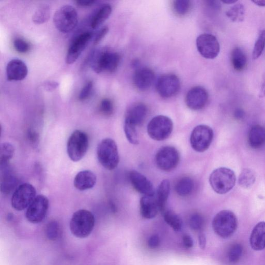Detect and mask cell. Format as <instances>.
I'll list each match as a JSON object with an SVG mask.
<instances>
[{
    "label": "cell",
    "instance_id": "cell-1",
    "mask_svg": "<svg viewBox=\"0 0 265 265\" xmlns=\"http://www.w3.org/2000/svg\"><path fill=\"white\" fill-rule=\"evenodd\" d=\"M120 61L118 53L108 48L97 51L92 57L91 65L94 71L98 74L105 72L112 73L117 69Z\"/></svg>",
    "mask_w": 265,
    "mask_h": 265
},
{
    "label": "cell",
    "instance_id": "cell-2",
    "mask_svg": "<svg viewBox=\"0 0 265 265\" xmlns=\"http://www.w3.org/2000/svg\"><path fill=\"white\" fill-rule=\"evenodd\" d=\"M95 218L90 211L79 210L73 215L69 223L70 231L78 238H85L92 232L95 225Z\"/></svg>",
    "mask_w": 265,
    "mask_h": 265
},
{
    "label": "cell",
    "instance_id": "cell-3",
    "mask_svg": "<svg viewBox=\"0 0 265 265\" xmlns=\"http://www.w3.org/2000/svg\"><path fill=\"white\" fill-rule=\"evenodd\" d=\"M97 156L105 169L109 171L115 169L119 163L118 149L115 141L111 138L103 139L97 148Z\"/></svg>",
    "mask_w": 265,
    "mask_h": 265
},
{
    "label": "cell",
    "instance_id": "cell-4",
    "mask_svg": "<svg viewBox=\"0 0 265 265\" xmlns=\"http://www.w3.org/2000/svg\"><path fill=\"white\" fill-rule=\"evenodd\" d=\"M236 181L234 172L226 167L218 168L211 174L209 177L211 188L219 194H225L232 190Z\"/></svg>",
    "mask_w": 265,
    "mask_h": 265
},
{
    "label": "cell",
    "instance_id": "cell-5",
    "mask_svg": "<svg viewBox=\"0 0 265 265\" xmlns=\"http://www.w3.org/2000/svg\"><path fill=\"white\" fill-rule=\"evenodd\" d=\"M89 145V137L86 132L74 131L67 143V153L70 160L75 162L81 161L87 154Z\"/></svg>",
    "mask_w": 265,
    "mask_h": 265
},
{
    "label": "cell",
    "instance_id": "cell-6",
    "mask_svg": "<svg viewBox=\"0 0 265 265\" xmlns=\"http://www.w3.org/2000/svg\"><path fill=\"white\" fill-rule=\"evenodd\" d=\"M237 226V217L233 212L229 210H224L219 212L213 221L215 233L224 239L233 235L236 231Z\"/></svg>",
    "mask_w": 265,
    "mask_h": 265
},
{
    "label": "cell",
    "instance_id": "cell-7",
    "mask_svg": "<svg viewBox=\"0 0 265 265\" xmlns=\"http://www.w3.org/2000/svg\"><path fill=\"white\" fill-rule=\"evenodd\" d=\"M54 22L57 29L61 32L67 33L75 28L78 23V14L72 6L65 5L56 11Z\"/></svg>",
    "mask_w": 265,
    "mask_h": 265
},
{
    "label": "cell",
    "instance_id": "cell-8",
    "mask_svg": "<svg viewBox=\"0 0 265 265\" xmlns=\"http://www.w3.org/2000/svg\"><path fill=\"white\" fill-rule=\"evenodd\" d=\"M173 130V122L165 116H157L149 122L147 132L155 140L163 141L169 138Z\"/></svg>",
    "mask_w": 265,
    "mask_h": 265
},
{
    "label": "cell",
    "instance_id": "cell-9",
    "mask_svg": "<svg viewBox=\"0 0 265 265\" xmlns=\"http://www.w3.org/2000/svg\"><path fill=\"white\" fill-rule=\"evenodd\" d=\"M37 191L30 183H25L18 186L13 192L11 199L12 207L17 211L28 208L36 197Z\"/></svg>",
    "mask_w": 265,
    "mask_h": 265
},
{
    "label": "cell",
    "instance_id": "cell-10",
    "mask_svg": "<svg viewBox=\"0 0 265 265\" xmlns=\"http://www.w3.org/2000/svg\"><path fill=\"white\" fill-rule=\"evenodd\" d=\"M214 138V132L206 125H199L194 128L190 137L192 148L198 153H204L210 146Z\"/></svg>",
    "mask_w": 265,
    "mask_h": 265
},
{
    "label": "cell",
    "instance_id": "cell-11",
    "mask_svg": "<svg viewBox=\"0 0 265 265\" xmlns=\"http://www.w3.org/2000/svg\"><path fill=\"white\" fill-rule=\"evenodd\" d=\"M179 161V153L172 146H165L159 149L155 157L157 167L165 172H170L176 169Z\"/></svg>",
    "mask_w": 265,
    "mask_h": 265
},
{
    "label": "cell",
    "instance_id": "cell-12",
    "mask_svg": "<svg viewBox=\"0 0 265 265\" xmlns=\"http://www.w3.org/2000/svg\"><path fill=\"white\" fill-rule=\"evenodd\" d=\"M49 206V199L43 195L37 196L26 210V219L33 224L41 223L45 219Z\"/></svg>",
    "mask_w": 265,
    "mask_h": 265
},
{
    "label": "cell",
    "instance_id": "cell-13",
    "mask_svg": "<svg viewBox=\"0 0 265 265\" xmlns=\"http://www.w3.org/2000/svg\"><path fill=\"white\" fill-rule=\"evenodd\" d=\"M197 47L199 54L207 59H215L220 51L218 40L214 35L208 33L202 34L198 37Z\"/></svg>",
    "mask_w": 265,
    "mask_h": 265
},
{
    "label": "cell",
    "instance_id": "cell-14",
    "mask_svg": "<svg viewBox=\"0 0 265 265\" xmlns=\"http://www.w3.org/2000/svg\"><path fill=\"white\" fill-rule=\"evenodd\" d=\"M180 89L179 78L172 74H165L158 78L156 89L163 98H170L177 94Z\"/></svg>",
    "mask_w": 265,
    "mask_h": 265
},
{
    "label": "cell",
    "instance_id": "cell-15",
    "mask_svg": "<svg viewBox=\"0 0 265 265\" xmlns=\"http://www.w3.org/2000/svg\"><path fill=\"white\" fill-rule=\"evenodd\" d=\"M93 37L91 32H87L79 35L70 45L66 56V63L72 65L75 63L86 48Z\"/></svg>",
    "mask_w": 265,
    "mask_h": 265
},
{
    "label": "cell",
    "instance_id": "cell-16",
    "mask_svg": "<svg viewBox=\"0 0 265 265\" xmlns=\"http://www.w3.org/2000/svg\"><path fill=\"white\" fill-rule=\"evenodd\" d=\"M208 93L205 88L195 87L188 92L185 103L187 107L193 110H199L204 108L208 101Z\"/></svg>",
    "mask_w": 265,
    "mask_h": 265
},
{
    "label": "cell",
    "instance_id": "cell-17",
    "mask_svg": "<svg viewBox=\"0 0 265 265\" xmlns=\"http://www.w3.org/2000/svg\"><path fill=\"white\" fill-rule=\"evenodd\" d=\"M129 178L132 186L138 193L144 196H154L153 184L146 176L141 173L132 171L130 172Z\"/></svg>",
    "mask_w": 265,
    "mask_h": 265
},
{
    "label": "cell",
    "instance_id": "cell-18",
    "mask_svg": "<svg viewBox=\"0 0 265 265\" xmlns=\"http://www.w3.org/2000/svg\"><path fill=\"white\" fill-rule=\"evenodd\" d=\"M28 73V67L21 60H12L7 65L6 75L9 81H22Z\"/></svg>",
    "mask_w": 265,
    "mask_h": 265
},
{
    "label": "cell",
    "instance_id": "cell-19",
    "mask_svg": "<svg viewBox=\"0 0 265 265\" xmlns=\"http://www.w3.org/2000/svg\"><path fill=\"white\" fill-rule=\"evenodd\" d=\"M132 80L138 90L145 91L154 84L155 74L153 70L149 68H140L136 70Z\"/></svg>",
    "mask_w": 265,
    "mask_h": 265
},
{
    "label": "cell",
    "instance_id": "cell-20",
    "mask_svg": "<svg viewBox=\"0 0 265 265\" xmlns=\"http://www.w3.org/2000/svg\"><path fill=\"white\" fill-rule=\"evenodd\" d=\"M1 191L5 195H8L17 189L19 180L9 164L1 166Z\"/></svg>",
    "mask_w": 265,
    "mask_h": 265
},
{
    "label": "cell",
    "instance_id": "cell-21",
    "mask_svg": "<svg viewBox=\"0 0 265 265\" xmlns=\"http://www.w3.org/2000/svg\"><path fill=\"white\" fill-rule=\"evenodd\" d=\"M147 108L143 103H137L128 110L126 114L125 122L137 127L142 124L147 114Z\"/></svg>",
    "mask_w": 265,
    "mask_h": 265
},
{
    "label": "cell",
    "instance_id": "cell-22",
    "mask_svg": "<svg viewBox=\"0 0 265 265\" xmlns=\"http://www.w3.org/2000/svg\"><path fill=\"white\" fill-rule=\"evenodd\" d=\"M96 180V176L92 171H82L79 172L75 177L74 187L82 191L90 190L94 187Z\"/></svg>",
    "mask_w": 265,
    "mask_h": 265
},
{
    "label": "cell",
    "instance_id": "cell-23",
    "mask_svg": "<svg viewBox=\"0 0 265 265\" xmlns=\"http://www.w3.org/2000/svg\"><path fill=\"white\" fill-rule=\"evenodd\" d=\"M140 211L142 217L147 219L155 218L159 211L156 198L154 196H144L140 200Z\"/></svg>",
    "mask_w": 265,
    "mask_h": 265
},
{
    "label": "cell",
    "instance_id": "cell-24",
    "mask_svg": "<svg viewBox=\"0 0 265 265\" xmlns=\"http://www.w3.org/2000/svg\"><path fill=\"white\" fill-rule=\"evenodd\" d=\"M250 242L254 250L261 251L265 248V222H261L254 227Z\"/></svg>",
    "mask_w": 265,
    "mask_h": 265
},
{
    "label": "cell",
    "instance_id": "cell-25",
    "mask_svg": "<svg viewBox=\"0 0 265 265\" xmlns=\"http://www.w3.org/2000/svg\"><path fill=\"white\" fill-rule=\"evenodd\" d=\"M171 190V184L169 180H163L158 185L155 198L157 202L159 211L163 214L166 210L168 199Z\"/></svg>",
    "mask_w": 265,
    "mask_h": 265
},
{
    "label": "cell",
    "instance_id": "cell-26",
    "mask_svg": "<svg viewBox=\"0 0 265 265\" xmlns=\"http://www.w3.org/2000/svg\"><path fill=\"white\" fill-rule=\"evenodd\" d=\"M248 141L250 146L259 149L265 145V128L261 126H254L249 132Z\"/></svg>",
    "mask_w": 265,
    "mask_h": 265
},
{
    "label": "cell",
    "instance_id": "cell-27",
    "mask_svg": "<svg viewBox=\"0 0 265 265\" xmlns=\"http://www.w3.org/2000/svg\"><path fill=\"white\" fill-rule=\"evenodd\" d=\"M194 188V182L189 177H183L177 181L175 190L178 196L182 197L190 195Z\"/></svg>",
    "mask_w": 265,
    "mask_h": 265
},
{
    "label": "cell",
    "instance_id": "cell-28",
    "mask_svg": "<svg viewBox=\"0 0 265 265\" xmlns=\"http://www.w3.org/2000/svg\"><path fill=\"white\" fill-rule=\"evenodd\" d=\"M232 64L237 71H242L247 64V59L243 51L240 47H235L232 52Z\"/></svg>",
    "mask_w": 265,
    "mask_h": 265
},
{
    "label": "cell",
    "instance_id": "cell-29",
    "mask_svg": "<svg viewBox=\"0 0 265 265\" xmlns=\"http://www.w3.org/2000/svg\"><path fill=\"white\" fill-rule=\"evenodd\" d=\"M112 12V8L110 5H105L102 6L97 12L92 20L91 22V27L97 29L107 21Z\"/></svg>",
    "mask_w": 265,
    "mask_h": 265
},
{
    "label": "cell",
    "instance_id": "cell-30",
    "mask_svg": "<svg viewBox=\"0 0 265 265\" xmlns=\"http://www.w3.org/2000/svg\"><path fill=\"white\" fill-rule=\"evenodd\" d=\"M226 15L229 20L235 22H243L244 20L245 10L243 4L238 3L228 10Z\"/></svg>",
    "mask_w": 265,
    "mask_h": 265
},
{
    "label": "cell",
    "instance_id": "cell-31",
    "mask_svg": "<svg viewBox=\"0 0 265 265\" xmlns=\"http://www.w3.org/2000/svg\"><path fill=\"white\" fill-rule=\"evenodd\" d=\"M164 219L176 232H179L182 227V221L180 217L171 210H165L163 213Z\"/></svg>",
    "mask_w": 265,
    "mask_h": 265
},
{
    "label": "cell",
    "instance_id": "cell-32",
    "mask_svg": "<svg viewBox=\"0 0 265 265\" xmlns=\"http://www.w3.org/2000/svg\"><path fill=\"white\" fill-rule=\"evenodd\" d=\"M50 17V8L47 5L40 6L35 12L32 17L33 22L37 24H41L47 22Z\"/></svg>",
    "mask_w": 265,
    "mask_h": 265
},
{
    "label": "cell",
    "instance_id": "cell-33",
    "mask_svg": "<svg viewBox=\"0 0 265 265\" xmlns=\"http://www.w3.org/2000/svg\"><path fill=\"white\" fill-rule=\"evenodd\" d=\"M15 149L13 145L9 143H4L0 149V164L1 166L9 164L14 155Z\"/></svg>",
    "mask_w": 265,
    "mask_h": 265
},
{
    "label": "cell",
    "instance_id": "cell-34",
    "mask_svg": "<svg viewBox=\"0 0 265 265\" xmlns=\"http://www.w3.org/2000/svg\"><path fill=\"white\" fill-rule=\"evenodd\" d=\"M256 179L255 173L250 169H245L241 173L238 183L242 188L248 189L252 186Z\"/></svg>",
    "mask_w": 265,
    "mask_h": 265
},
{
    "label": "cell",
    "instance_id": "cell-35",
    "mask_svg": "<svg viewBox=\"0 0 265 265\" xmlns=\"http://www.w3.org/2000/svg\"><path fill=\"white\" fill-rule=\"evenodd\" d=\"M243 245L238 243L233 244L227 253V259L231 264H236L241 259L243 254Z\"/></svg>",
    "mask_w": 265,
    "mask_h": 265
},
{
    "label": "cell",
    "instance_id": "cell-36",
    "mask_svg": "<svg viewBox=\"0 0 265 265\" xmlns=\"http://www.w3.org/2000/svg\"><path fill=\"white\" fill-rule=\"evenodd\" d=\"M61 234V228L56 221L49 222L45 227V235L48 240L52 241L59 239Z\"/></svg>",
    "mask_w": 265,
    "mask_h": 265
},
{
    "label": "cell",
    "instance_id": "cell-37",
    "mask_svg": "<svg viewBox=\"0 0 265 265\" xmlns=\"http://www.w3.org/2000/svg\"><path fill=\"white\" fill-rule=\"evenodd\" d=\"M265 47V30H262L255 43L252 57L254 60L258 59L262 54Z\"/></svg>",
    "mask_w": 265,
    "mask_h": 265
},
{
    "label": "cell",
    "instance_id": "cell-38",
    "mask_svg": "<svg viewBox=\"0 0 265 265\" xmlns=\"http://www.w3.org/2000/svg\"><path fill=\"white\" fill-rule=\"evenodd\" d=\"M191 2L189 0H176L173 2L175 13L179 16L187 14L191 8Z\"/></svg>",
    "mask_w": 265,
    "mask_h": 265
},
{
    "label": "cell",
    "instance_id": "cell-39",
    "mask_svg": "<svg viewBox=\"0 0 265 265\" xmlns=\"http://www.w3.org/2000/svg\"><path fill=\"white\" fill-rule=\"evenodd\" d=\"M124 130L126 137L131 144L137 145L139 143L136 127L125 122Z\"/></svg>",
    "mask_w": 265,
    "mask_h": 265
},
{
    "label": "cell",
    "instance_id": "cell-40",
    "mask_svg": "<svg viewBox=\"0 0 265 265\" xmlns=\"http://www.w3.org/2000/svg\"><path fill=\"white\" fill-rule=\"evenodd\" d=\"M189 224L194 231H200L205 224L204 217L199 213L193 214L190 218Z\"/></svg>",
    "mask_w": 265,
    "mask_h": 265
},
{
    "label": "cell",
    "instance_id": "cell-41",
    "mask_svg": "<svg viewBox=\"0 0 265 265\" xmlns=\"http://www.w3.org/2000/svg\"><path fill=\"white\" fill-rule=\"evenodd\" d=\"M114 111V106L112 102L109 99H103L100 105V111L106 117L112 115Z\"/></svg>",
    "mask_w": 265,
    "mask_h": 265
},
{
    "label": "cell",
    "instance_id": "cell-42",
    "mask_svg": "<svg viewBox=\"0 0 265 265\" xmlns=\"http://www.w3.org/2000/svg\"><path fill=\"white\" fill-rule=\"evenodd\" d=\"M93 88V83L92 81L88 82L83 88L80 94L79 95V100L83 101L89 98Z\"/></svg>",
    "mask_w": 265,
    "mask_h": 265
},
{
    "label": "cell",
    "instance_id": "cell-43",
    "mask_svg": "<svg viewBox=\"0 0 265 265\" xmlns=\"http://www.w3.org/2000/svg\"><path fill=\"white\" fill-rule=\"evenodd\" d=\"M14 46L16 51L22 54L27 52L30 49L28 43L22 39H16L14 42Z\"/></svg>",
    "mask_w": 265,
    "mask_h": 265
},
{
    "label": "cell",
    "instance_id": "cell-44",
    "mask_svg": "<svg viewBox=\"0 0 265 265\" xmlns=\"http://www.w3.org/2000/svg\"><path fill=\"white\" fill-rule=\"evenodd\" d=\"M109 31L108 26H104L97 32L94 39V45H96L103 39Z\"/></svg>",
    "mask_w": 265,
    "mask_h": 265
},
{
    "label": "cell",
    "instance_id": "cell-45",
    "mask_svg": "<svg viewBox=\"0 0 265 265\" xmlns=\"http://www.w3.org/2000/svg\"><path fill=\"white\" fill-rule=\"evenodd\" d=\"M160 238L157 235H153L149 238L148 241V246L150 248L155 249L160 245Z\"/></svg>",
    "mask_w": 265,
    "mask_h": 265
},
{
    "label": "cell",
    "instance_id": "cell-46",
    "mask_svg": "<svg viewBox=\"0 0 265 265\" xmlns=\"http://www.w3.org/2000/svg\"><path fill=\"white\" fill-rule=\"evenodd\" d=\"M45 90L51 92L55 90L59 87V83L56 82H48L43 85Z\"/></svg>",
    "mask_w": 265,
    "mask_h": 265
},
{
    "label": "cell",
    "instance_id": "cell-47",
    "mask_svg": "<svg viewBox=\"0 0 265 265\" xmlns=\"http://www.w3.org/2000/svg\"><path fill=\"white\" fill-rule=\"evenodd\" d=\"M183 244L187 248H191L193 246L194 243L192 238L188 234H185L182 238Z\"/></svg>",
    "mask_w": 265,
    "mask_h": 265
},
{
    "label": "cell",
    "instance_id": "cell-48",
    "mask_svg": "<svg viewBox=\"0 0 265 265\" xmlns=\"http://www.w3.org/2000/svg\"><path fill=\"white\" fill-rule=\"evenodd\" d=\"M199 240L200 248L202 250L205 249L206 245V238L205 235L203 233H200L199 235Z\"/></svg>",
    "mask_w": 265,
    "mask_h": 265
},
{
    "label": "cell",
    "instance_id": "cell-49",
    "mask_svg": "<svg viewBox=\"0 0 265 265\" xmlns=\"http://www.w3.org/2000/svg\"><path fill=\"white\" fill-rule=\"evenodd\" d=\"M259 96L261 99L264 98L265 96V70L263 75L262 85Z\"/></svg>",
    "mask_w": 265,
    "mask_h": 265
},
{
    "label": "cell",
    "instance_id": "cell-50",
    "mask_svg": "<svg viewBox=\"0 0 265 265\" xmlns=\"http://www.w3.org/2000/svg\"><path fill=\"white\" fill-rule=\"evenodd\" d=\"M96 2L95 1H93V0H90V1H83V0H78V1H76V3L79 6H90L92 5H93Z\"/></svg>",
    "mask_w": 265,
    "mask_h": 265
},
{
    "label": "cell",
    "instance_id": "cell-51",
    "mask_svg": "<svg viewBox=\"0 0 265 265\" xmlns=\"http://www.w3.org/2000/svg\"><path fill=\"white\" fill-rule=\"evenodd\" d=\"M28 136L32 143H36L38 140V134H37V132L33 131V130H31L29 132Z\"/></svg>",
    "mask_w": 265,
    "mask_h": 265
},
{
    "label": "cell",
    "instance_id": "cell-52",
    "mask_svg": "<svg viewBox=\"0 0 265 265\" xmlns=\"http://www.w3.org/2000/svg\"><path fill=\"white\" fill-rule=\"evenodd\" d=\"M234 116L236 119L241 120L244 116V112L242 109H237L235 112Z\"/></svg>",
    "mask_w": 265,
    "mask_h": 265
},
{
    "label": "cell",
    "instance_id": "cell-53",
    "mask_svg": "<svg viewBox=\"0 0 265 265\" xmlns=\"http://www.w3.org/2000/svg\"><path fill=\"white\" fill-rule=\"evenodd\" d=\"M207 3L211 7L215 9H219L221 7L220 3L219 1H208Z\"/></svg>",
    "mask_w": 265,
    "mask_h": 265
},
{
    "label": "cell",
    "instance_id": "cell-54",
    "mask_svg": "<svg viewBox=\"0 0 265 265\" xmlns=\"http://www.w3.org/2000/svg\"><path fill=\"white\" fill-rule=\"evenodd\" d=\"M252 2L255 4L261 6H265V0H256V1H252Z\"/></svg>",
    "mask_w": 265,
    "mask_h": 265
},
{
    "label": "cell",
    "instance_id": "cell-55",
    "mask_svg": "<svg viewBox=\"0 0 265 265\" xmlns=\"http://www.w3.org/2000/svg\"><path fill=\"white\" fill-rule=\"evenodd\" d=\"M223 3L228 4H234L237 2L236 0H224L222 1Z\"/></svg>",
    "mask_w": 265,
    "mask_h": 265
}]
</instances>
